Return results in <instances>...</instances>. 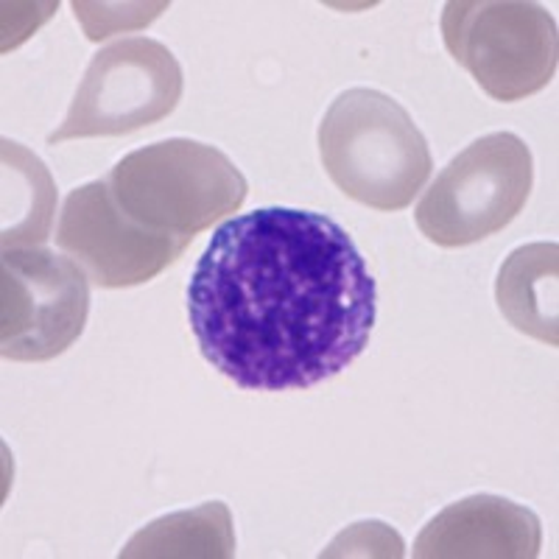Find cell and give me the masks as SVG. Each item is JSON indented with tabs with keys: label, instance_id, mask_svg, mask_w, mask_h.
Returning <instances> with one entry per match:
<instances>
[{
	"label": "cell",
	"instance_id": "cell-12",
	"mask_svg": "<svg viewBox=\"0 0 559 559\" xmlns=\"http://www.w3.org/2000/svg\"><path fill=\"white\" fill-rule=\"evenodd\" d=\"M57 185L43 159L3 138V249L43 247L51 238Z\"/></svg>",
	"mask_w": 559,
	"mask_h": 559
},
{
	"label": "cell",
	"instance_id": "cell-4",
	"mask_svg": "<svg viewBox=\"0 0 559 559\" xmlns=\"http://www.w3.org/2000/svg\"><path fill=\"white\" fill-rule=\"evenodd\" d=\"M442 39L496 102H523L557 76V20L540 3L451 0L442 12Z\"/></svg>",
	"mask_w": 559,
	"mask_h": 559
},
{
	"label": "cell",
	"instance_id": "cell-11",
	"mask_svg": "<svg viewBox=\"0 0 559 559\" xmlns=\"http://www.w3.org/2000/svg\"><path fill=\"white\" fill-rule=\"evenodd\" d=\"M236 557V526L227 503L207 501L197 509L157 518L129 537L121 559H229Z\"/></svg>",
	"mask_w": 559,
	"mask_h": 559
},
{
	"label": "cell",
	"instance_id": "cell-3",
	"mask_svg": "<svg viewBox=\"0 0 559 559\" xmlns=\"http://www.w3.org/2000/svg\"><path fill=\"white\" fill-rule=\"evenodd\" d=\"M104 182L123 216L148 233L188 241L238 213L249 193L247 177L222 148L188 138L127 154Z\"/></svg>",
	"mask_w": 559,
	"mask_h": 559
},
{
	"label": "cell",
	"instance_id": "cell-6",
	"mask_svg": "<svg viewBox=\"0 0 559 559\" xmlns=\"http://www.w3.org/2000/svg\"><path fill=\"white\" fill-rule=\"evenodd\" d=\"M182 64L152 37H123L90 59L64 121L48 134L57 146L79 138H118L163 121L182 102Z\"/></svg>",
	"mask_w": 559,
	"mask_h": 559
},
{
	"label": "cell",
	"instance_id": "cell-10",
	"mask_svg": "<svg viewBox=\"0 0 559 559\" xmlns=\"http://www.w3.org/2000/svg\"><path fill=\"white\" fill-rule=\"evenodd\" d=\"M496 299L515 331L557 347L559 344V247L526 243L501 263L496 280Z\"/></svg>",
	"mask_w": 559,
	"mask_h": 559
},
{
	"label": "cell",
	"instance_id": "cell-9",
	"mask_svg": "<svg viewBox=\"0 0 559 559\" xmlns=\"http://www.w3.org/2000/svg\"><path fill=\"white\" fill-rule=\"evenodd\" d=\"M543 526L532 509L501 496H471L439 512L414 540L417 559H534Z\"/></svg>",
	"mask_w": 559,
	"mask_h": 559
},
{
	"label": "cell",
	"instance_id": "cell-1",
	"mask_svg": "<svg viewBox=\"0 0 559 559\" xmlns=\"http://www.w3.org/2000/svg\"><path fill=\"white\" fill-rule=\"evenodd\" d=\"M378 286L356 241L324 213L261 207L218 224L188 286L204 361L252 392L311 389L356 361Z\"/></svg>",
	"mask_w": 559,
	"mask_h": 559
},
{
	"label": "cell",
	"instance_id": "cell-5",
	"mask_svg": "<svg viewBox=\"0 0 559 559\" xmlns=\"http://www.w3.org/2000/svg\"><path fill=\"white\" fill-rule=\"evenodd\" d=\"M534 185V159L515 132H492L442 168L414 210L419 233L437 247H471L518 218Z\"/></svg>",
	"mask_w": 559,
	"mask_h": 559
},
{
	"label": "cell",
	"instance_id": "cell-7",
	"mask_svg": "<svg viewBox=\"0 0 559 559\" xmlns=\"http://www.w3.org/2000/svg\"><path fill=\"white\" fill-rule=\"evenodd\" d=\"M90 313V280L68 254L3 249L0 353L7 361H51L73 347Z\"/></svg>",
	"mask_w": 559,
	"mask_h": 559
},
{
	"label": "cell",
	"instance_id": "cell-13",
	"mask_svg": "<svg viewBox=\"0 0 559 559\" xmlns=\"http://www.w3.org/2000/svg\"><path fill=\"white\" fill-rule=\"evenodd\" d=\"M322 559L336 557H406V543L392 526L381 521H364L344 528L331 546L319 554Z\"/></svg>",
	"mask_w": 559,
	"mask_h": 559
},
{
	"label": "cell",
	"instance_id": "cell-8",
	"mask_svg": "<svg viewBox=\"0 0 559 559\" xmlns=\"http://www.w3.org/2000/svg\"><path fill=\"white\" fill-rule=\"evenodd\" d=\"M57 243L98 288H132L177 263L188 238L148 233L118 210L104 179L70 191L57 224Z\"/></svg>",
	"mask_w": 559,
	"mask_h": 559
},
{
	"label": "cell",
	"instance_id": "cell-14",
	"mask_svg": "<svg viewBox=\"0 0 559 559\" xmlns=\"http://www.w3.org/2000/svg\"><path fill=\"white\" fill-rule=\"evenodd\" d=\"M109 9H112V12H107V3H104V7H98V3H73L76 20H82L87 39H93V43L109 37L112 32H121V28L146 26V23H152L163 9H168V3H143L138 12H123V14L121 9L127 7H121V3H112Z\"/></svg>",
	"mask_w": 559,
	"mask_h": 559
},
{
	"label": "cell",
	"instance_id": "cell-2",
	"mask_svg": "<svg viewBox=\"0 0 559 559\" xmlns=\"http://www.w3.org/2000/svg\"><path fill=\"white\" fill-rule=\"evenodd\" d=\"M319 157L344 197L378 213L408 207L433 168L408 109L372 87L344 90L331 104L319 123Z\"/></svg>",
	"mask_w": 559,
	"mask_h": 559
}]
</instances>
